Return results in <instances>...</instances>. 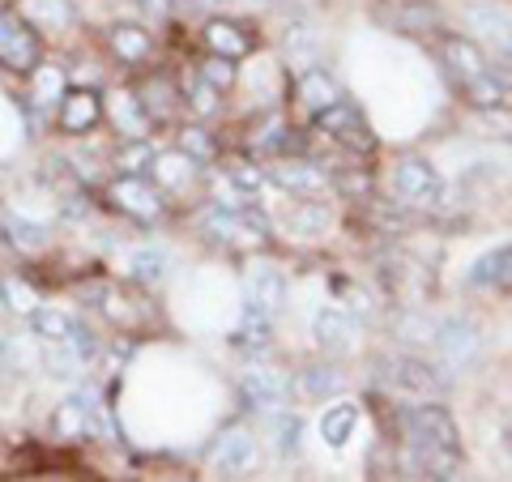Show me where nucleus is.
Returning <instances> with one entry per match:
<instances>
[{
  "label": "nucleus",
  "instance_id": "obj_24",
  "mask_svg": "<svg viewBox=\"0 0 512 482\" xmlns=\"http://www.w3.org/2000/svg\"><path fill=\"white\" fill-rule=\"evenodd\" d=\"M444 56H448V64H453V73L461 77V82H470V77H478L483 73V52L470 43V39H448V47H444Z\"/></svg>",
  "mask_w": 512,
  "mask_h": 482
},
{
  "label": "nucleus",
  "instance_id": "obj_28",
  "mask_svg": "<svg viewBox=\"0 0 512 482\" xmlns=\"http://www.w3.org/2000/svg\"><path fill=\"white\" fill-rule=\"evenodd\" d=\"M320 52V39H316V30L312 22H295V26H286V56H291L295 64H312Z\"/></svg>",
  "mask_w": 512,
  "mask_h": 482
},
{
  "label": "nucleus",
  "instance_id": "obj_7",
  "mask_svg": "<svg viewBox=\"0 0 512 482\" xmlns=\"http://www.w3.org/2000/svg\"><path fill=\"white\" fill-rule=\"evenodd\" d=\"M0 60L9 69H35V60H39L35 30H26V22L13 18V13H0Z\"/></svg>",
  "mask_w": 512,
  "mask_h": 482
},
{
  "label": "nucleus",
  "instance_id": "obj_9",
  "mask_svg": "<svg viewBox=\"0 0 512 482\" xmlns=\"http://www.w3.org/2000/svg\"><path fill=\"white\" fill-rule=\"evenodd\" d=\"M248 303H252L256 312H265V316H278L282 303H286V278H282V269H274L269 261H256L248 269Z\"/></svg>",
  "mask_w": 512,
  "mask_h": 482
},
{
  "label": "nucleus",
  "instance_id": "obj_11",
  "mask_svg": "<svg viewBox=\"0 0 512 482\" xmlns=\"http://www.w3.org/2000/svg\"><path fill=\"white\" fill-rule=\"evenodd\" d=\"M111 197H116L120 210L137 214V218H158L163 214V197L154 192V184L137 180V175H124V180L111 184Z\"/></svg>",
  "mask_w": 512,
  "mask_h": 482
},
{
  "label": "nucleus",
  "instance_id": "obj_25",
  "mask_svg": "<svg viewBox=\"0 0 512 482\" xmlns=\"http://www.w3.org/2000/svg\"><path fill=\"white\" fill-rule=\"evenodd\" d=\"M128 269H133L137 282L158 286V282L167 278V252L163 248H137L133 256H128Z\"/></svg>",
  "mask_w": 512,
  "mask_h": 482
},
{
  "label": "nucleus",
  "instance_id": "obj_5",
  "mask_svg": "<svg viewBox=\"0 0 512 482\" xmlns=\"http://www.w3.org/2000/svg\"><path fill=\"white\" fill-rule=\"evenodd\" d=\"M205 231H210L214 239H269V218L261 210H222V205H214L210 214H205Z\"/></svg>",
  "mask_w": 512,
  "mask_h": 482
},
{
  "label": "nucleus",
  "instance_id": "obj_27",
  "mask_svg": "<svg viewBox=\"0 0 512 482\" xmlns=\"http://www.w3.org/2000/svg\"><path fill=\"white\" fill-rule=\"evenodd\" d=\"M22 13L30 22L52 26V30L73 22V5H69V0H22Z\"/></svg>",
  "mask_w": 512,
  "mask_h": 482
},
{
  "label": "nucleus",
  "instance_id": "obj_40",
  "mask_svg": "<svg viewBox=\"0 0 512 482\" xmlns=\"http://www.w3.org/2000/svg\"><path fill=\"white\" fill-rule=\"evenodd\" d=\"M184 150H192V154H201V158H210V154H214V146H210V137H205V133H197V128H192V133L184 137Z\"/></svg>",
  "mask_w": 512,
  "mask_h": 482
},
{
  "label": "nucleus",
  "instance_id": "obj_20",
  "mask_svg": "<svg viewBox=\"0 0 512 482\" xmlns=\"http://www.w3.org/2000/svg\"><path fill=\"white\" fill-rule=\"evenodd\" d=\"M99 99H94L90 90H77V94H69V99H64V111H60V124L69 128V133H86V128L99 120Z\"/></svg>",
  "mask_w": 512,
  "mask_h": 482
},
{
  "label": "nucleus",
  "instance_id": "obj_31",
  "mask_svg": "<svg viewBox=\"0 0 512 482\" xmlns=\"http://www.w3.org/2000/svg\"><path fill=\"white\" fill-rule=\"evenodd\" d=\"M111 47H116L124 60H146L150 56V35L141 26H116L111 30Z\"/></svg>",
  "mask_w": 512,
  "mask_h": 482
},
{
  "label": "nucleus",
  "instance_id": "obj_17",
  "mask_svg": "<svg viewBox=\"0 0 512 482\" xmlns=\"http://www.w3.org/2000/svg\"><path fill=\"white\" fill-rule=\"evenodd\" d=\"M43 372L52 380H77L86 372V359L60 337V342H47V350H43Z\"/></svg>",
  "mask_w": 512,
  "mask_h": 482
},
{
  "label": "nucleus",
  "instance_id": "obj_12",
  "mask_svg": "<svg viewBox=\"0 0 512 482\" xmlns=\"http://www.w3.org/2000/svg\"><path fill=\"white\" fill-rule=\"evenodd\" d=\"M252 461H256V440L248 431H227L214 448V470H222V474H239V470H248Z\"/></svg>",
  "mask_w": 512,
  "mask_h": 482
},
{
  "label": "nucleus",
  "instance_id": "obj_15",
  "mask_svg": "<svg viewBox=\"0 0 512 482\" xmlns=\"http://www.w3.org/2000/svg\"><path fill=\"white\" fill-rule=\"evenodd\" d=\"M244 397L252 406H282L286 397V380L278 372H269V367H252L244 376Z\"/></svg>",
  "mask_w": 512,
  "mask_h": 482
},
{
  "label": "nucleus",
  "instance_id": "obj_22",
  "mask_svg": "<svg viewBox=\"0 0 512 482\" xmlns=\"http://www.w3.org/2000/svg\"><path fill=\"white\" fill-rule=\"evenodd\" d=\"M508 261H512V252H508V244H500V248H491L487 256H478L466 278H470L474 286H495V282L504 286V282H508Z\"/></svg>",
  "mask_w": 512,
  "mask_h": 482
},
{
  "label": "nucleus",
  "instance_id": "obj_21",
  "mask_svg": "<svg viewBox=\"0 0 512 482\" xmlns=\"http://www.w3.org/2000/svg\"><path fill=\"white\" fill-rule=\"evenodd\" d=\"M359 427V410L355 406H329L325 419H320V436H325L333 448H346L350 436H355Z\"/></svg>",
  "mask_w": 512,
  "mask_h": 482
},
{
  "label": "nucleus",
  "instance_id": "obj_36",
  "mask_svg": "<svg viewBox=\"0 0 512 482\" xmlns=\"http://www.w3.org/2000/svg\"><path fill=\"white\" fill-rule=\"evenodd\" d=\"M397 333H402L406 342H427V337L436 333V325H431L427 316H402L397 320Z\"/></svg>",
  "mask_w": 512,
  "mask_h": 482
},
{
  "label": "nucleus",
  "instance_id": "obj_19",
  "mask_svg": "<svg viewBox=\"0 0 512 482\" xmlns=\"http://www.w3.org/2000/svg\"><path fill=\"white\" fill-rule=\"evenodd\" d=\"M299 389L308 393L312 401H329V397H342V393H346V376L338 372V367L316 363V367H308V372H303Z\"/></svg>",
  "mask_w": 512,
  "mask_h": 482
},
{
  "label": "nucleus",
  "instance_id": "obj_6",
  "mask_svg": "<svg viewBox=\"0 0 512 482\" xmlns=\"http://www.w3.org/2000/svg\"><path fill=\"white\" fill-rule=\"evenodd\" d=\"M316 124L325 128V133H333V137H338L342 146H350V150H372V133H367L359 107H350V103H342V99H333L329 107H320V111H316Z\"/></svg>",
  "mask_w": 512,
  "mask_h": 482
},
{
  "label": "nucleus",
  "instance_id": "obj_41",
  "mask_svg": "<svg viewBox=\"0 0 512 482\" xmlns=\"http://www.w3.org/2000/svg\"><path fill=\"white\" fill-rule=\"evenodd\" d=\"M150 158H154V154H150V150H146V146H128V150H124V154H120V163H124V167H128V171H137V167H141V163H150Z\"/></svg>",
  "mask_w": 512,
  "mask_h": 482
},
{
  "label": "nucleus",
  "instance_id": "obj_26",
  "mask_svg": "<svg viewBox=\"0 0 512 482\" xmlns=\"http://www.w3.org/2000/svg\"><path fill=\"white\" fill-rule=\"evenodd\" d=\"M466 26L478 30V35H504L508 13L495 5V0H478V5H466Z\"/></svg>",
  "mask_w": 512,
  "mask_h": 482
},
{
  "label": "nucleus",
  "instance_id": "obj_29",
  "mask_svg": "<svg viewBox=\"0 0 512 482\" xmlns=\"http://www.w3.org/2000/svg\"><path fill=\"white\" fill-rule=\"evenodd\" d=\"M299 99L308 103L312 111H320V107H329L333 99H338V86H333V77H325L320 69H308L303 73V82H299Z\"/></svg>",
  "mask_w": 512,
  "mask_h": 482
},
{
  "label": "nucleus",
  "instance_id": "obj_44",
  "mask_svg": "<svg viewBox=\"0 0 512 482\" xmlns=\"http://www.w3.org/2000/svg\"><path fill=\"white\" fill-rule=\"evenodd\" d=\"M197 5H214V0H197Z\"/></svg>",
  "mask_w": 512,
  "mask_h": 482
},
{
  "label": "nucleus",
  "instance_id": "obj_4",
  "mask_svg": "<svg viewBox=\"0 0 512 482\" xmlns=\"http://www.w3.org/2000/svg\"><path fill=\"white\" fill-rule=\"evenodd\" d=\"M389 380H393V389H402V393H414V397H440L448 389V376L440 372L436 363H427L419 355H393L389 363Z\"/></svg>",
  "mask_w": 512,
  "mask_h": 482
},
{
  "label": "nucleus",
  "instance_id": "obj_43",
  "mask_svg": "<svg viewBox=\"0 0 512 482\" xmlns=\"http://www.w3.org/2000/svg\"><path fill=\"white\" fill-rule=\"evenodd\" d=\"M137 5L146 9V13H154V18H163V13L171 9V0H137Z\"/></svg>",
  "mask_w": 512,
  "mask_h": 482
},
{
  "label": "nucleus",
  "instance_id": "obj_23",
  "mask_svg": "<svg viewBox=\"0 0 512 482\" xmlns=\"http://www.w3.org/2000/svg\"><path fill=\"white\" fill-rule=\"evenodd\" d=\"M205 43L214 47V56H227V60L248 52V35L235 22H210L205 26Z\"/></svg>",
  "mask_w": 512,
  "mask_h": 482
},
{
  "label": "nucleus",
  "instance_id": "obj_1",
  "mask_svg": "<svg viewBox=\"0 0 512 482\" xmlns=\"http://www.w3.org/2000/svg\"><path fill=\"white\" fill-rule=\"evenodd\" d=\"M402 431H406V465L414 474L427 478H453L461 465V444H457V427L448 419V410L440 406H410L402 414Z\"/></svg>",
  "mask_w": 512,
  "mask_h": 482
},
{
  "label": "nucleus",
  "instance_id": "obj_13",
  "mask_svg": "<svg viewBox=\"0 0 512 482\" xmlns=\"http://www.w3.org/2000/svg\"><path fill=\"white\" fill-rule=\"evenodd\" d=\"M329 222H333V214H329L325 201H299L286 210V231L299 235V239H320L329 231Z\"/></svg>",
  "mask_w": 512,
  "mask_h": 482
},
{
  "label": "nucleus",
  "instance_id": "obj_3",
  "mask_svg": "<svg viewBox=\"0 0 512 482\" xmlns=\"http://www.w3.org/2000/svg\"><path fill=\"white\" fill-rule=\"evenodd\" d=\"M431 342H436V355L444 367H466L478 359V350H483V333H478V325L466 316H448L436 325Z\"/></svg>",
  "mask_w": 512,
  "mask_h": 482
},
{
  "label": "nucleus",
  "instance_id": "obj_42",
  "mask_svg": "<svg viewBox=\"0 0 512 482\" xmlns=\"http://www.w3.org/2000/svg\"><path fill=\"white\" fill-rule=\"evenodd\" d=\"M256 146H261V150H278V146H282V124H278V120L269 124V128H265V137L256 141Z\"/></svg>",
  "mask_w": 512,
  "mask_h": 482
},
{
  "label": "nucleus",
  "instance_id": "obj_33",
  "mask_svg": "<svg viewBox=\"0 0 512 482\" xmlns=\"http://www.w3.org/2000/svg\"><path fill=\"white\" fill-rule=\"evenodd\" d=\"M470 99L478 103V107H495V103H504V86H495V77H487V73H478V77H470Z\"/></svg>",
  "mask_w": 512,
  "mask_h": 482
},
{
  "label": "nucleus",
  "instance_id": "obj_45",
  "mask_svg": "<svg viewBox=\"0 0 512 482\" xmlns=\"http://www.w3.org/2000/svg\"><path fill=\"white\" fill-rule=\"evenodd\" d=\"M0 299H5V295H0Z\"/></svg>",
  "mask_w": 512,
  "mask_h": 482
},
{
  "label": "nucleus",
  "instance_id": "obj_8",
  "mask_svg": "<svg viewBox=\"0 0 512 482\" xmlns=\"http://www.w3.org/2000/svg\"><path fill=\"white\" fill-rule=\"evenodd\" d=\"M397 192L414 205H436L444 197V180H440L436 167L423 163V158H406V163L397 167Z\"/></svg>",
  "mask_w": 512,
  "mask_h": 482
},
{
  "label": "nucleus",
  "instance_id": "obj_2",
  "mask_svg": "<svg viewBox=\"0 0 512 482\" xmlns=\"http://www.w3.org/2000/svg\"><path fill=\"white\" fill-rule=\"evenodd\" d=\"M60 436H69V440H82V436H107V410H103V401L94 389H77L64 406L56 410V423H52Z\"/></svg>",
  "mask_w": 512,
  "mask_h": 482
},
{
  "label": "nucleus",
  "instance_id": "obj_32",
  "mask_svg": "<svg viewBox=\"0 0 512 482\" xmlns=\"http://www.w3.org/2000/svg\"><path fill=\"white\" fill-rule=\"evenodd\" d=\"M111 116H116V124L124 128V133H133V137L146 133V111L137 107L133 94H116V103H111Z\"/></svg>",
  "mask_w": 512,
  "mask_h": 482
},
{
  "label": "nucleus",
  "instance_id": "obj_39",
  "mask_svg": "<svg viewBox=\"0 0 512 482\" xmlns=\"http://www.w3.org/2000/svg\"><path fill=\"white\" fill-rule=\"evenodd\" d=\"M231 184H235V188H244V192H256V188L265 184V175L256 171V167H235V171H231Z\"/></svg>",
  "mask_w": 512,
  "mask_h": 482
},
{
  "label": "nucleus",
  "instance_id": "obj_18",
  "mask_svg": "<svg viewBox=\"0 0 512 482\" xmlns=\"http://www.w3.org/2000/svg\"><path fill=\"white\" fill-rule=\"evenodd\" d=\"M0 231H5L18 248H30V252L43 248V244H47V235H52V231L43 227V222L26 218V214H13V210H0Z\"/></svg>",
  "mask_w": 512,
  "mask_h": 482
},
{
  "label": "nucleus",
  "instance_id": "obj_14",
  "mask_svg": "<svg viewBox=\"0 0 512 482\" xmlns=\"http://www.w3.org/2000/svg\"><path fill=\"white\" fill-rule=\"evenodd\" d=\"M274 184L286 188V192H303V197H316V192H325V171L312 167V163H286L274 171Z\"/></svg>",
  "mask_w": 512,
  "mask_h": 482
},
{
  "label": "nucleus",
  "instance_id": "obj_35",
  "mask_svg": "<svg viewBox=\"0 0 512 482\" xmlns=\"http://www.w3.org/2000/svg\"><path fill=\"white\" fill-rule=\"evenodd\" d=\"M60 86H64V77L56 73V69H39L35 73V103H52L56 99V94H60Z\"/></svg>",
  "mask_w": 512,
  "mask_h": 482
},
{
  "label": "nucleus",
  "instance_id": "obj_37",
  "mask_svg": "<svg viewBox=\"0 0 512 482\" xmlns=\"http://www.w3.org/2000/svg\"><path fill=\"white\" fill-rule=\"evenodd\" d=\"M205 82H210L214 90H222V86H231V82H235V64H231L227 56H214L210 64H205Z\"/></svg>",
  "mask_w": 512,
  "mask_h": 482
},
{
  "label": "nucleus",
  "instance_id": "obj_34",
  "mask_svg": "<svg viewBox=\"0 0 512 482\" xmlns=\"http://www.w3.org/2000/svg\"><path fill=\"white\" fill-rule=\"evenodd\" d=\"M274 436H278V453H282V457H286V453H295V448H299V436H303V419H299V414H282L278 427H274Z\"/></svg>",
  "mask_w": 512,
  "mask_h": 482
},
{
  "label": "nucleus",
  "instance_id": "obj_16",
  "mask_svg": "<svg viewBox=\"0 0 512 482\" xmlns=\"http://www.w3.org/2000/svg\"><path fill=\"white\" fill-rule=\"evenodd\" d=\"M150 167H154V180L163 184V188H184L192 175H197V163H192V154H188V150L154 154V158H150Z\"/></svg>",
  "mask_w": 512,
  "mask_h": 482
},
{
  "label": "nucleus",
  "instance_id": "obj_38",
  "mask_svg": "<svg viewBox=\"0 0 512 482\" xmlns=\"http://www.w3.org/2000/svg\"><path fill=\"white\" fill-rule=\"evenodd\" d=\"M214 107H218V90L210 82H197V90H192V111H197V116H210Z\"/></svg>",
  "mask_w": 512,
  "mask_h": 482
},
{
  "label": "nucleus",
  "instance_id": "obj_30",
  "mask_svg": "<svg viewBox=\"0 0 512 482\" xmlns=\"http://www.w3.org/2000/svg\"><path fill=\"white\" fill-rule=\"evenodd\" d=\"M73 325H77V320L56 312V308H35V312H30V329H35L43 342H60V337H69Z\"/></svg>",
  "mask_w": 512,
  "mask_h": 482
},
{
  "label": "nucleus",
  "instance_id": "obj_10",
  "mask_svg": "<svg viewBox=\"0 0 512 482\" xmlns=\"http://www.w3.org/2000/svg\"><path fill=\"white\" fill-rule=\"evenodd\" d=\"M312 337H316L320 350H329V355H346V350L355 346V320L338 308H320L312 320Z\"/></svg>",
  "mask_w": 512,
  "mask_h": 482
}]
</instances>
